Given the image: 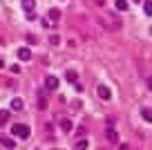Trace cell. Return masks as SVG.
Returning <instances> with one entry per match:
<instances>
[{
    "label": "cell",
    "instance_id": "cell-1",
    "mask_svg": "<svg viewBox=\"0 0 152 150\" xmlns=\"http://www.w3.org/2000/svg\"><path fill=\"white\" fill-rule=\"evenodd\" d=\"M11 135L18 137V139H29V126H25V123H14V126H11Z\"/></svg>",
    "mask_w": 152,
    "mask_h": 150
},
{
    "label": "cell",
    "instance_id": "cell-2",
    "mask_svg": "<svg viewBox=\"0 0 152 150\" xmlns=\"http://www.w3.org/2000/svg\"><path fill=\"white\" fill-rule=\"evenodd\" d=\"M105 137H107L110 143H119V132L114 130V123H107V130H105Z\"/></svg>",
    "mask_w": 152,
    "mask_h": 150
},
{
    "label": "cell",
    "instance_id": "cell-3",
    "mask_svg": "<svg viewBox=\"0 0 152 150\" xmlns=\"http://www.w3.org/2000/svg\"><path fill=\"white\" fill-rule=\"evenodd\" d=\"M96 94H99V99H103V101H107V99L112 96V92H110L107 85H99V88H96Z\"/></svg>",
    "mask_w": 152,
    "mask_h": 150
},
{
    "label": "cell",
    "instance_id": "cell-4",
    "mask_svg": "<svg viewBox=\"0 0 152 150\" xmlns=\"http://www.w3.org/2000/svg\"><path fill=\"white\" fill-rule=\"evenodd\" d=\"M18 58H20V61H29V58H31L29 47H20V49H18Z\"/></svg>",
    "mask_w": 152,
    "mask_h": 150
},
{
    "label": "cell",
    "instance_id": "cell-5",
    "mask_svg": "<svg viewBox=\"0 0 152 150\" xmlns=\"http://www.w3.org/2000/svg\"><path fill=\"white\" fill-rule=\"evenodd\" d=\"M45 85H47V90H56L58 88V79L56 76H47V79H45Z\"/></svg>",
    "mask_w": 152,
    "mask_h": 150
},
{
    "label": "cell",
    "instance_id": "cell-6",
    "mask_svg": "<svg viewBox=\"0 0 152 150\" xmlns=\"http://www.w3.org/2000/svg\"><path fill=\"white\" fill-rule=\"evenodd\" d=\"M58 126H61V130H63V132H72V128H74L69 119H61V121H58Z\"/></svg>",
    "mask_w": 152,
    "mask_h": 150
},
{
    "label": "cell",
    "instance_id": "cell-7",
    "mask_svg": "<svg viewBox=\"0 0 152 150\" xmlns=\"http://www.w3.org/2000/svg\"><path fill=\"white\" fill-rule=\"evenodd\" d=\"M0 146H2V148H16V141H11L9 137H2V139H0Z\"/></svg>",
    "mask_w": 152,
    "mask_h": 150
},
{
    "label": "cell",
    "instance_id": "cell-8",
    "mask_svg": "<svg viewBox=\"0 0 152 150\" xmlns=\"http://www.w3.org/2000/svg\"><path fill=\"white\" fill-rule=\"evenodd\" d=\"M47 108V101H45V92H38V110Z\"/></svg>",
    "mask_w": 152,
    "mask_h": 150
},
{
    "label": "cell",
    "instance_id": "cell-9",
    "mask_svg": "<svg viewBox=\"0 0 152 150\" xmlns=\"http://www.w3.org/2000/svg\"><path fill=\"white\" fill-rule=\"evenodd\" d=\"M23 99H14V101H11V110H16V112H20V110H23Z\"/></svg>",
    "mask_w": 152,
    "mask_h": 150
},
{
    "label": "cell",
    "instance_id": "cell-10",
    "mask_svg": "<svg viewBox=\"0 0 152 150\" xmlns=\"http://www.w3.org/2000/svg\"><path fill=\"white\" fill-rule=\"evenodd\" d=\"M34 7H36V2H34V0H23V9H25V11H34Z\"/></svg>",
    "mask_w": 152,
    "mask_h": 150
},
{
    "label": "cell",
    "instance_id": "cell-11",
    "mask_svg": "<svg viewBox=\"0 0 152 150\" xmlns=\"http://www.w3.org/2000/svg\"><path fill=\"white\" fill-rule=\"evenodd\" d=\"M49 20H52V23H58V20H61V11L52 9V11H49Z\"/></svg>",
    "mask_w": 152,
    "mask_h": 150
},
{
    "label": "cell",
    "instance_id": "cell-12",
    "mask_svg": "<svg viewBox=\"0 0 152 150\" xmlns=\"http://www.w3.org/2000/svg\"><path fill=\"white\" fill-rule=\"evenodd\" d=\"M7 121H9V112H7V110H0V126H5Z\"/></svg>",
    "mask_w": 152,
    "mask_h": 150
},
{
    "label": "cell",
    "instance_id": "cell-13",
    "mask_svg": "<svg viewBox=\"0 0 152 150\" xmlns=\"http://www.w3.org/2000/svg\"><path fill=\"white\" fill-rule=\"evenodd\" d=\"M143 11H145V16H152V2H150V0L143 2Z\"/></svg>",
    "mask_w": 152,
    "mask_h": 150
},
{
    "label": "cell",
    "instance_id": "cell-14",
    "mask_svg": "<svg viewBox=\"0 0 152 150\" xmlns=\"http://www.w3.org/2000/svg\"><path fill=\"white\" fill-rule=\"evenodd\" d=\"M116 9L125 11V9H128V0H116Z\"/></svg>",
    "mask_w": 152,
    "mask_h": 150
},
{
    "label": "cell",
    "instance_id": "cell-15",
    "mask_svg": "<svg viewBox=\"0 0 152 150\" xmlns=\"http://www.w3.org/2000/svg\"><path fill=\"white\" fill-rule=\"evenodd\" d=\"M141 117L145 119V121H152V114H150V110H148V108H143V110H141Z\"/></svg>",
    "mask_w": 152,
    "mask_h": 150
},
{
    "label": "cell",
    "instance_id": "cell-16",
    "mask_svg": "<svg viewBox=\"0 0 152 150\" xmlns=\"http://www.w3.org/2000/svg\"><path fill=\"white\" fill-rule=\"evenodd\" d=\"M65 79L69 81V83H74V81H76V72H74V70H69V72L65 74Z\"/></svg>",
    "mask_w": 152,
    "mask_h": 150
},
{
    "label": "cell",
    "instance_id": "cell-17",
    "mask_svg": "<svg viewBox=\"0 0 152 150\" xmlns=\"http://www.w3.org/2000/svg\"><path fill=\"white\" fill-rule=\"evenodd\" d=\"M74 148H78V150H81V148H87V141H85V139L76 141V143H74Z\"/></svg>",
    "mask_w": 152,
    "mask_h": 150
},
{
    "label": "cell",
    "instance_id": "cell-18",
    "mask_svg": "<svg viewBox=\"0 0 152 150\" xmlns=\"http://www.w3.org/2000/svg\"><path fill=\"white\" fill-rule=\"evenodd\" d=\"M49 40H52V45H58V43H61V38H58V36H56V34H54V36H52V38H49Z\"/></svg>",
    "mask_w": 152,
    "mask_h": 150
},
{
    "label": "cell",
    "instance_id": "cell-19",
    "mask_svg": "<svg viewBox=\"0 0 152 150\" xmlns=\"http://www.w3.org/2000/svg\"><path fill=\"white\" fill-rule=\"evenodd\" d=\"M27 18H29V20H36V18H38V16H36V14H34V11H27Z\"/></svg>",
    "mask_w": 152,
    "mask_h": 150
},
{
    "label": "cell",
    "instance_id": "cell-20",
    "mask_svg": "<svg viewBox=\"0 0 152 150\" xmlns=\"http://www.w3.org/2000/svg\"><path fill=\"white\" fill-rule=\"evenodd\" d=\"M11 72H14V74H20V65H11Z\"/></svg>",
    "mask_w": 152,
    "mask_h": 150
},
{
    "label": "cell",
    "instance_id": "cell-21",
    "mask_svg": "<svg viewBox=\"0 0 152 150\" xmlns=\"http://www.w3.org/2000/svg\"><path fill=\"white\" fill-rule=\"evenodd\" d=\"M132 2H137V5H139V2H141V0H132Z\"/></svg>",
    "mask_w": 152,
    "mask_h": 150
}]
</instances>
